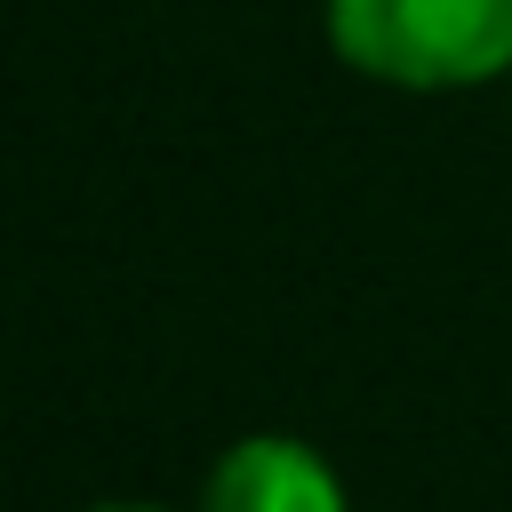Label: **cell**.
Returning <instances> with one entry per match:
<instances>
[{
  "instance_id": "cell-1",
  "label": "cell",
  "mask_w": 512,
  "mask_h": 512,
  "mask_svg": "<svg viewBox=\"0 0 512 512\" xmlns=\"http://www.w3.org/2000/svg\"><path fill=\"white\" fill-rule=\"evenodd\" d=\"M336 48L360 72L448 88L512 64V0H336Z\"/></svg>"
},
{
  "instance_id": "cell-2",
  "label": "cell",
  "mask_w": 512,
  "mask_h": 512,
  "mask_svg": "<svg viewBox=\"0 0 512 512\" xmlns=\"http://www.w3.org/2000/svg\"><path fill=\"white\" fill-rule=\"evenodd\" d=\"M208 512H344V496L328 464L304 456L296 440H248L208 480Z\"/></svg>"
}]
</instances>
